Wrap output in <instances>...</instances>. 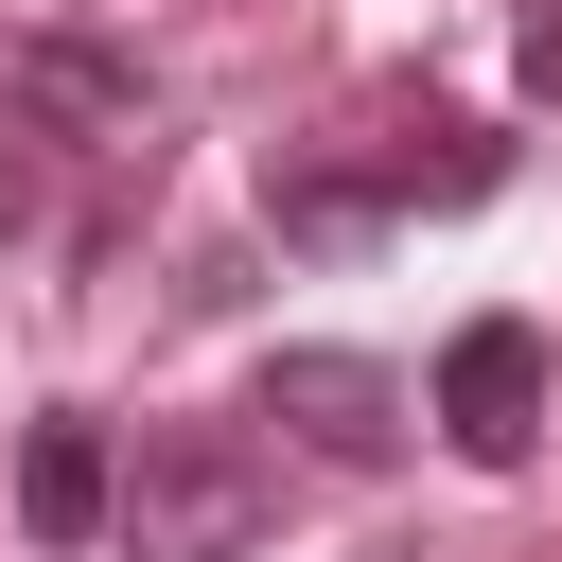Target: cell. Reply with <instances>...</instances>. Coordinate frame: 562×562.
Wrapping results in <instances>:
<instances>
[{
	"label": "cell",
	"mask_w": 562,
	"mask_h": 562,
	"mask_svg": "<svg viewBox=\"0 0 562 562\" xmlns=\"http://www.w3.org/2000/svg\"><path fill=\"white\" fill-rule=\"evenodd\" d=\"M123 562H246L263 527H281V474L228 439V422H158L140 457H123Z\"/></svg>",
	"instance_id": "obj_1"
},
{
	"label": "cell",
	"mask_w": 562,
	"mask_h": 562,
	"mask_svg": "<svg viewBox=\"0 0 562 562\" xmlns=\"http://www.w3.org/2000/svg\"><path fill=\"white\" fill-rule=\"evenodd\" d=\"M492 176H509V140H492V123H404L369 176H281V228L351 246V228H386V211H474Z\"/></svg>",
	"instance_id": "obj_2"
},
{
	"label": "cell",
	"mask_w": 562,
	"mask_h": 562,
	"mask_svg": "<svg viewBox=\"0 0 562 562\" xmlns=\"http://www.w3.org/2000/svg\"><path fill=\"white\" fill-rule=\"evenodd\" d=\"M263 422H281L299 457H334V474H386V457H404V369L299 334V351H263Z\"/></svg>",
	"instance_id": "obj_3"
},
{
	"label": "cell",
	"mask_w": 562,
	"mask_h": 562,
	"mask_svg": "<svg viewBox=\"0 0 562 562\" xmlns=\"http://www.w3.org/2000/svg\"><path fill=\"white\" fill-rule=\"evenodd\" d=\"M439 439L492 457V474L544 457V334H527V316H474V334L439 351Z\"/></svg>",
	"instance_id": "obj_4"
},
{
	"label": "cell",
	"mask_w": 562,
	"mask_h": 562,
	"mask_svg": "<svg viewBox=\"0 0 562 562\" xmlns=\"http://www.w3.org/2000/svg\"><path fill=\"white\" fill-rule=\"evenodd\" d=\"M105 509H123V457H105V422H35V439H18V527H35V544H88Z\"/></svg>",
	"instance_id": "obj_5"
},
{
	"label": "cell",
	"mask_w": 562,
	"mask_h": 562,
	"mask_svg": "<svg viewBox=\"0 0 562 562\" xmlns=\"http://www.w3.org/2000/svg\"><path fill=\"white\" fill-rule=\"evenodd\" d=\"M18 88H35V105H88V123H140V70H123L105 35H35Z\"/></svg>",
	"instance_id": "obj_6"
},
{
	"label": "cell",
	"mask_w": 562,
	"mask_h": 562,
	"mask_svg": "<svg viewBox=\"0 0 562 562\" xmlns=\"http://www.w3.org/2000/svg\"><path fill=\"white\" fill-rule=\"evenodd\" d=\"M53 211V123H35V88H0V228H35Z\"/></svg>",
	"instance_id": "obj_7"
}]
</instances>
